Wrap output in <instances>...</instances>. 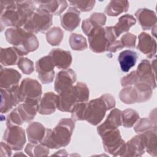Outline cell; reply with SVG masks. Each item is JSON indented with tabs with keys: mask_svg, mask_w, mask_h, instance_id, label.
Listing matches in <instances>:
<instances>
[{
	"mask_svg": "<svg viewBox=\"0 0 157 157\" xmlns=\"http://www.w3.org/2000/svg\"><path fill=\"white\" fill-rule=\"evenodd\" d=\"M75 122L71 118H62L54 129L46 128L44 138L41 143L49 148L58 149L66 147L71 142Z\"/></svg>",
	"mask_w": 157,
	"mask_h": 157,
	"instance_id": "obj_2",
	"label": "cell"
},
{
	"mask_svg": "<svg viewBox=\"0 0 157 157\" xmlns=\"http://www.w3.org/2000/svg\"><path fill=\"white\" fill-rule=\"evenodd\" d=\"M153 95V88L147 83L138 82L132 86L124 87L120 92L119 98L126 104L144 102Z\"/></svg>",
	"mask_w": 157,
	"mask_h": 157,
	"instance_id": "obj_5",
	"label": "cell"
},
{
	"mask_svg": "<svg viewBox=\"0 0 157 157\" xmlns=\"http://www.w3.org/2000/svg\"><path fill=\"white\" fill-rule=\"evenodd\" d=\"M48 55L50 56L55 66L58 69H69L72 61L71 52L61 48L52 49Z\"/></svg>",
	"mask_w": 157,
	"mask_h": 157,
	"instance_id": "obj_17",
	"label": "cell"
},
{
	"mask_svg": "<svg viewBox=\"0 0 157 157\" xmlns=\"http://www.w3.org/2000/svg\"><path fill=\"white\" fill-rule=\"evenodd\" d=\"M136 36L134 34L127 33L121 37L120 41L121 42L123 47L134 48L136 46Z\"/></svg>",
	"mask_w": 157,
	"mask_h": 157,
	"instance_id": "obj_43",
	"label": "cell"
},
{
	"mask_svg": "<svg viewBox=\"0 0 157 157\" xmlns=\"http://www.w3.org/2000/svg\"><path fill=\"white\" fill-rule=\"evenodd\" d=\"M145 152L143 140L139 134L126 142L125 150L122 156H140Z\"/></svg>",
	"mask_w": 157,
	"mask_h": 157,
	"instance_id": "obj_23",
	"label": "cell"
},
{
	"mask_svg": "<svg viewBox=\"0 0 157 157\" xmlns=\"http://www.w3.org/2000/svg\"><path fill=\"white\" fill-rule=\"evenodd\" d=\"M18 87L12 90H6L1 88V113H7L13 107L17 106L20 103L17 94Z\"/></svg>",
	"mask_w": 157,
	"mask_h": 157,
	"instance_id": "obj_18",
	"label": "cell"
},
{
	"mask_svg": "<svg viewBox=\"0 0 157 157\" xmlns=\"http://www.w3.org/2000/svg\"><path fill=\"white\" fill-rule=\"evenodd\" d=\"M52 155H59V156H67V151L66 150L63 149V150H60L58 151H56V153L53 154Z\"/></svg>",
	"mask_w": 157,
	"mask_h": 157,
	"instance_id": "obj_47",
	"label": "cell"
},
{
	"mask_svg": "<svg viewBox=\"0 0 157 157\" xmlns=\"http://www.w3.org/2000/svg\"><path fill=\"white\" fill-rule=\"evenodd\" d=\"M71 5L80 12H89L93 9L96 3L95 1H70Z\"/></svg>",
	"mask_w": 157,
	"mask_h": 157,
	"instance_id": "obj_39",
	"label": "cell"
},
{
	"mask_svg": "<svg viewBox=\"0 0 157 157\" xmlns=\"http://www.w3.org/2000/svg\"><path fill=\"white\" fill-rule=\"evenodd\" d=\"M156 68L155 56L151 61L148 59H143L141 61L136 71L139 82H145L149 84L153 90L156 87Z\"/></svg>",
	"mask_w": 157,
	"mask_h": 157,
	"instance_id": "obj_10",
	"label": "cell"
},
{
	"mask_svg": "<svg viewBox=\"0 0 157 157\" xmlns=\"http://www.w3.org/2000/svg\"><path fill=\"white\" fill-rule=\"evenodd\" d=\"M23 57L19 52L14 47L1 48V64L4 66L17 64L19 59Z\"/></svg>",
	"mask_w": 157,
	"mask_h": 157,
	"instance_id": "obj_27",
	"label": "cell"
},
{
	"mask_svg": "<svg viewBox=\"0 0 157 157\" xmlns=\"http://www.w3.org/2000/svg\"><path fill=\"white\" fill-rule=\"evenodd\" d=\"M39 104L22 102L15 109L23 123H29L32 121L37 112H38Z\"/></svg>",
	"mask_w": 157,
	"mask_h": 157,
	"instance_id": "obj_26",
	"label": "cell"
},
{
	"mask_svg": "<svg viewBox=\"0 0 157 157\" xmlns=\"http://www.w3.org/2000/svg\"><path fill=\"white\" fill-rule=\"evenodd\" d=\"M21 74L13 68H1L0 88L1 89L12 90L19 85Z\"/></svg>",
	"mask_w": 157,
	"mask_h": 157,
	"instance_id": "obj_14",
	"label": "cell"
},
{
	"mask_svg": "<svg viewBox=\"0 0 157 157\" xmlns=\"http://www.w3.org/2000/svg\"><path fill=\"white\" fill-rule=\"evenodd\" d=\"M58 94L53 92L45 93L39 104L38 112L41 115H50L58 108Z\"/></svg>",
	"mask_w": 157,
	"mask_h": 157,
	"instance_id": "obj_19",
	"label": "cell"
},
{
	"mask_svg": "<svg viewBox=\"0 0 157 157\" xmlns=\"http://www.w3.org/2000/svg\"><path fill=\"white\" fill-rule=\"evenodd\" d=\"M32 1H0L1 31L6 27H21L27 22L36 10Z\"/></svg>",
	"mask_w": 157,
	"mask_h": 157,
	"instance_id": "obj_1",
	"label": "cell"
},
{
	"mask_svg": "<svg viewBox=\"0 0 157 157\" xmlns=\"http://www.w3.org/2000/svg\"><path fill=\"white\" fill-rule=\"evenodd\" d=\"M46 132V128L39 122H31L26 128L27 137L29 142L32 144L41 143Z\"/></svg>",
	"mask_w": 157,
	"mask_h": 157,
	"instance_id": "obj_25",
	"label": "cell"
},
{
	"mask_svg": "<svg viewBox=\"0 0 157 157\" xmlns=\"http://www.w3.org/2000/svg\"><path fill=\"white\" fill-rule=\"evenodd\" d=\"M151 34H153V36H154V37H156V25H155L154 27H153L152 28H151Z\"/></svg>",
	"mask_w": 157,
	"mask_h": 157,
	"instance_id": "obj_48",
	"label": "cell"
},
{
	"mask_svg": "<svg viewBox=\"0 0 157 157\" xmlns=\"http://www.w3.org/2000/svg\"><path fill=\"white\" fill-rule=\"evenodd\" d=\"M6 123L7 127L13 126H20L23 124L15 108L9 114H8V115L7 116Z\"/></svg>",
	"mask_w": 157,
	"mask_h": 157,
	"instance_id": "obj_41",
	"label": "cell"
},
{
	"mask_svg": "<svg viewBox=\"0 0 157 157\" xmlns=\"http://www.w3.org/2000/svg\"><path fill=\"white\" fill-rule=\"evenodd\" d=\"M42 94L41 85L37 80L30 78L23 79L17 88L20 103L28 102L39 104Z\"/></svg>",
	"mask_w": 157,
	"mask_h": 157,
	"instance_id": "obj_6",
	"label": "cell"
},
{
	"mask_svg": "<svg viewBox=\"0 0 157 157\" xmlns=\"http://www.w3.org/2000/svg\"><path fill=\"white\" fill-rule=\"evenodd\" d=\"M73 88L77 99V102H87L89 99L90 91L87 85L83 82H77L73 85Z\"/></svg>",
	"mask_w": 157,
	"mask_h": 157,
	"instance_id": "obj_36",
	"label": "cell"
},
{
	"mask_svg": "<svg viewBox=\"0 0 157 157\" xmlns=\"http://www.w3.org/2000/svg\"><path fill=\"white\" fill-rule=\"evenodd\" d=\"M87 102L77 103L72 108L71 112V119L74 121L85 120V113Z\"/></svg>",
	"mask_w": 157,
	"mask_h": 157,
	"instance_id": "obj_38",
	"label": "cell"
},
{
	"mask_svg": "<svg viewBox=\"0 0 157 157\" xmlns=\"http://www.w3.org/2000/svg\"><path fill=\"white\" fill-rule=\"evenodd\" d=\"M123 48V45L120 40H116L107 47L106 51L112 53H115Z\"/></svg>",
	"mask_w": 157,
	"mask_h": 157,
	"instance_id": "obj_45",
	"label": "cell"
},
{
	"mask_svg": "<svg viewBox=\"0 0 157 157\" xmlns=\"http://www.w3.org/2000/svg\"><path fill=\"white\" fill-rule=\"evenodd\" d=\"M134 15L144 30L151 29L156 25V13L150 9L147 8L139 9Z\"/></svg>",
	"mask_w": 157,
	"mask_h": 157,
	"instance_id": "obj_22",
	"label": "cell"
},
{
	"mask_svg": "<svg viewBox=\"0 0 157 157\" xmlns=\"http://www.w3.org/2000/svg\"><path fill=\"white\" fill-rule=\"evenodd\" d=\"M69 43L71 48L75 51H83L88 47L85 37L77 33H72L70 35Z\"/></svg>",
	"mask_w": 157,
	"mask_h": 157,
	"instance_id": "obj_34",
	"label": "cell"
},
{
	"mask_svg": "<svg viewBox=\"0 0 157 157\" xmlns=\"http://www.w3.org/2000/svg\"><path fill=\"white\" fill-rule=\"evenodd\" d=\"M80 12L74 7H69L67 11L61 15V26L66 31H72L80 24Z\"/></svg>",
	"mask_w": 157,
	"mask_h": 157,
	"instance_id": "obj_16",
	"label": "cell"
},
{
	"mask_svg": "<svg viewBox=\"0 0 157 157\" xmlns=\"http://www.w3.org/2000/svg\"><path fill=\"white\" fill-rule=\"evenodd\" d=\"M55 65L49 55L43 56L36 63V71L38 73V78L44 84L53 82L55 76Z\"/></svg>",
	"mask_w": 157,
	"mask_h": 157,
	"instance_id": "obj_11",
	"label": "cell"
},
{
	"mask_svg": "<svg viewBox=\"0 0 157 157\" xmlns=\"http://www.w3.org/2000/svg\"><path fill=\"white\" fill-rule=\"evenodd\" d=\"M137 58L138 55L136 52L131 50L121 52L118 57L121 70L124 72H128L131 67L134 66Z\"/></svg>",
	"mask_w": 157,
	"mask_h": 157,
	"instance_id": "obj_28",
	"label": "cell"
},
{
	"mask_svg": "<svg viewBox=\"0 0 157 157\" xmlns=\"http://www.w3.org/2000/svg\"><path fill=\"white\" fill-rule=\"evenodd\" d=\"M137 48L148 58H153L156 56V42L149 34L142 32L138 36Z\"/></svg>",
	"mask_w": 157,
	"mask_h": 157,
	"instance_id": "obj_15",
	"label": "cell"
},
{
	"mask_svg": "<svg viewBox=\"0 0 157 157\" xmlns=\"http://www.w3.org/2000/svg\"><path fill=\"white\" fill-rule=\"evenodd\" d=\"M12 150L6 142H1V156H10L12 155Z\"/></svg>",
	"mask_w": 157,
	"mask_h": 157,
	"instance_id": "obj_46",
	"label": "cell"
},
{
	"mask_svg": "<svg viewBox=\"0 0 157 157\" xmlns=\"http://www.w3.org/2000/svg\"><path fill=\"white\" fill-rule=\"evenodd\" d=\"M115 107L114 97L110 94H104L98 98L87 102L85 120L93 126H96L103 120L106 112Z\"/></svg>",
	"mask_w": 157,
	"mask_h": 157,
	"instance_id": "obj_4",
	"label": "cell"
},
{
	"mask_svg": "<svg viewBox=\"0 0 157 157\" xmlns=\"http://www.w3.org/2000/svg\"><path fill=\"white\" fill-rule=\"evenodd\" d=\"M136 23V18L131 14H125L120 17L118 22L113 26L117 37H118L122 33L128 32Z\"/></svg>",
	"mask_w": 157,
	"mask_h": 157,
	"instance_id": "obj_30",
	"label": "cell"
},
{
	"mask_svg": "<svg viewBox=\"0 0 157 157\" xmlns=\"http://www.w3.org/2000/svg\"><path fill=\"white\" fill-rule=\"evenodd\" d=\"M34 3L39 5V8L45 10L52 15H59L62 13L67 8L68 3L66 1L54 0V1H35Z\"/></svg>",
	"mask_w": 157,
	"mask_h": 157,
	"instance_id": "obj_24",
	"label": "cell"
},
{
	"mask_svg": "<svg viewBox=\"0 0 157 157\" xmlns=\"http://www.w3.org/2000/svg\"><path fill=\"white\" fill-rule=\"evenodd\" d=\"M88 38L91 51L98 53L106 51L108 42L104 27L99 26L94 28L88 35Z\"/></svg>",
	"mask_w": 157,
	"mask_h": 157,
	"instance_id": "obj_12",
	"label": "cell"
},
{
	"mask_svg": "<svg viewBox=\"0 0 157 157\" xmlns=\"http://www.w3.org/2000/svg\"><path fill=\"white\" fill-rule=\"evenodd\" d=\"M120 126H121V110L113 109L110 111L104 122L98 126L97 132L100 136L107 131L117 129Z\"/></svg>",
	"mask_w": 157,
	"mask_h": 157,
	"instance_id": "obj_21",
	"label": "cell"
},
{
	"mask_svg": "<svg viewBox=\"0 0 157 157\" xmlns=\"http://www.w3.org/2000/svg\"><path fill=\"white\" fill-rule=\"evenodd\" d=\"M140 118L139 113L132 109L121 111V125L126 128L132 127Z\"/></svg>",
	"mask_w": 157,
	"mask_h": 157,
	"instance_id": "obj_33",
	"label": "cell"
},
{
	"mask_svg": "<svg viewBox=\"0 0 157 157\" xmlns=\"http://www.w3.org/2000/svg\"><path fill=\"white\" fill-rule=\"evenodd\" d=\"M100 136L104 149L107 153L114 156H122L125 150L126 142L121 138L118 128L107 131Z\"/></svg>",
	"mask_w": 157,
	"mask_h": 157,
	"instance_id": "obj_7",
	"label": "cell"
},
{
	"mask_svg": "<svg viewBox=\"0 0 157 157\" xmlns=\"http://www.w3.org/2000/svg\"><path fill=\"white\" fill-rule=\"evenodd\" d=\"M138 82H139V80L136 71L131 72L127 75L122 77L120 80L121 85L123 87L132 86Z\"/></svg>",
	"mask_w": 157,
	"mask_h": 157,
	"instance_id": "obj_42",
	"label": "cell"
},
{
	"mask_svg": "<svg viewBox=\"0 0 157 157\" xmlns=\"http://www.w3.org/2000/svg\"><path fill=\"white\" fill-rule=\"evenodd\" d=\"M145 151L150 155L156 157L157 156V136L156 131L149 130L142 133H140Z\"/></svg>",
	"mask_w": 157,
	"mask_h": 157,
	"instance_id": "obj_29",
	"label": "cell"
},
{
	"mask_svg": "<svg viewBox=\"0 0 157 157\" xmlns=\"http://www.w3.org/2000/svg\"><path fill=\"white\" fill-rule=\"evenodd\" d=\"M77 99L73 88V86L70 88L65 90L58 94V109L61 112H71L73 107L77 104Z\"/></svg>",
	"mask_w": 157,
	"mask_h": 157,
	"instance_id": "obj_20",
	"label": "cell"
},
{
	"mask_svg": "<svg viewBox=\"0 0 157 157\" xmlns=\"http://www.w3.org/2000/svg\"><path fill=\"white\" fill-rule=\"evenodd\" d=\"M49 148L42 143H29L25 148V152L31 157L47 156L49 154Z\"/></svg>",
	"mask_w": 157,
	"mask_h": 157,
	"instance_id": "obj_32",
	"label": "cell"
},
{
	"mask_svg": "<svg viewBox=\"0 0 157 157\" xmlns=\"http://www.w3.org/2000/svg\"><path fill=\"white\" fill-rule=\"evenodd\" d=\"M136 123L134 129V131L138 134L142 133L149 130L156 131V124L154 123L149 118H139Z\"/></svg>",
	"mask_w": 157,
	"mask_h": 157,
	"instance_id": "obj_37",
	"label": "cell"
},
{
	"mask_svg": "<svg viewBox=\"0 0 157 157\" xmlns=\"http://www.w3.org/2000/svg\"><path fill=\"white\" fill-rule=\"evenodd\" d=\"M77 75L75 72L71 69H63L56 74L54 83L55 91L59 94L63 91L70 88L75 82Z\"/></svg>",
	"mask_w": 157,
	"mask_h": 157,
	"instance_id": "obj_13",
	"label": "cell"
},
{
	"mask_svg": "<svg viewBox=\"0 0 157 157\" xmlns=\"http://www.w3.org/2000/svg\"><path fill=\"white\" fill-rule=\"evenodd\" d=\"M52 23L53 15L38 7L23 28L33 34L44 33L51 27Z\"/></svg>",
	"mask_w": 157,
	"mask_h": 157,
	"instance_id": "obj_8",
	"label": "cell"
},
{
	"mask_svg": "<svg viewBox=\"0 0 157 157\" xmlns=\"http://www.w3.org/2000/svg\"><path fill=\"white\" fill-rule=\"evenodd\" d=\"M89 18L96 26H102L106 22V16L103 13H93L90 15Z\"/></svg>",
	"mask_w": 157,
	"mask_h": 157,
	"instance_id": "obj_44",
	"label": "cell"
},
{
	"mask_svg": "<svg viewBox=\"0 0 157 157\" xmlns=\"http://www.w3.org/2000/svg\"><path fill=\"white\" fill-rule=\"evenodd\" d=\"M17 66L21 72L26 75L31 74L34 71L33 62L28 58L21 57L19 59Z\"/></svg>",
	"mask_w": 157,
	"mask_h": 157,
	"instance_id": "obj_40",
	"label": "cell"
},
{
	"mask_svg": "<svg viewBox=\"0 0 157 157\" xmlns=\"http://www.w3.org/2000/svg\"><path fill=\"white\" fill-rule=\"evenodd\" d=\"M64 33L63 30L57 26L50 29L46 33V39L47 42L52 45L56 46L60 44L63 38Z\"/></svg>",
	"mask_w": 157,
	"mask_h": 157,
	"instance_id": "obj_35",
	"label": "cell"
},
{
	"mask_svg": "<svg viewBox=\"0 0 157 157\" xmlns=\"http://www.w3.org/2000/svg\"><path fill=\"white\" fill-rule=\"evenodd\" d=\"M2 139L12 150H21L26 141L25 131L20 126H9L4 132Z\"/></svg>",
	"mask_w": 157,
	"mask_h": 157,
	"instance_id": "obj_9",
	"label": "cell"
},
{
	"mask_svg": "<svg viewBox=\"0 0 157 157\" xmlns=\"http://www.w3.org/2000/svg\"><path fill=\"white\" fill-rule=\"evenodd\" d=\"M129 3L128 1H111L107 5L104 12L109 16L116 17L128 10Z\"/></svg>",
	"mask_w": 157,
	"mask_h": 157,
	"instance_id": "obj_31",
	"label": "cell"
},
{
	"mask_svg": "<svg viewBox=\"0 0 157 157\" xmlns=\"http://www.w3.org/2000/svg\"><path fill=\"white\" fill-rule=\"evenodd\" d=\"M4 36L6 40L12 45L22 56L36 50L39 45L35 34L22 27L7 28L4 33Z\"/></svg>",
	"mask_w": 157,
	"mask_h": 157,
	"instance_id": "obj_3",
	"label": "cell"
}]
</instances>
